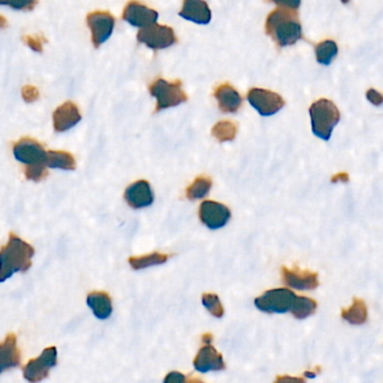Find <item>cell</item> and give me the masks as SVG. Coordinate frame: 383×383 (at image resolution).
Wrapping results in <instances>:
<instances>
[{"label":"cell","mask_w":383,"mask_h":383,"mask_svg":"<svg viewBox=\"0 0 383 383\" xmlns=\"http://www.w3.org/2000/svg\"><path fill=\"white\" fill-rule=\"evenodd\" d=\"M187 383H204L202 382V381L198 380V379H196V377H191L189 381H187Z\"/></svg>","instance_id":"obj_40"},{"label":"cell","mask_w":383,"mask_h":383,"mask_svg":"<svg viewBox=\"0 0 383 383\" xmlns=\"http://www.w3.org/2000/svg\"><path fill=\"white\" fill-rule=\"evenodd\" d=\"M202 303L214 318H221L224 316V308L217 295L206 292L202 296Z\"/></svg>","instance_id":"obj_28"},{"label":"cell","mask_w":383,"mask_h":383,"mask_svg":"<svg viewBox=\"0 0 383 383\" xmlns=\"http://www.w3.org/2000/svg\"><path fill=\"white\" fill-rule=\"evenodd\" d=\"M275 383H306L303 377H289V375H281L276 379Z\"/></svg>","instance_id":"obj_36"},{"label":"cell","mask_w":383,"mask_h":383,"mask_svg":"<svg viewBox=\"0 0 383 383\" xmlns=\"http://www.w3.org/2000/svg\"><path fill=\"white\" fill-rule=\"evenodd\" d=\"M38 0H9L8 6L16 10H32Z\"/></svg>","instance_id":"obj_30"},{"label":"cell","mask_w":383,"mask_h":383,"mask_svg":"<svg viewBox=\"0 0 383 383\" xmlns=\"http://www.w3.org/2000/svg\"><path fill=\"white\" fill-rule=\"evenodd\" d=\"M296 295L290 289L277 288L267 290L260 297L256 298L255 305L267 314H285L292 309Z\"/></svg>","instance_id":"obj_5"},{"label":"cell","mask_w":383,"mask_h":383,"mask_svg":"<svg viewBox=\"0 0 383 383\" xmlns=\"http://www.w3.org/2000/svg\"><path fill=\"white\" fill-rule=\"evenodd\" d=\"M137 40L155 51L167 49L178 43L174 29L169 26L159 25L157 23L141 29L138 32Z\"/></svg>","instance_id":"obj_6"},{"label":"cell","mask_w":383,"mask_h":383,"mask_svg":"<svg viewBox=\"0 0 383 383\" xmlns=\"http://www.w3.org/2000/svg\"><path fill=\"white\" fill-rule=\"evenodd\" d=\"M88 306L92 309L95 318L99 320H107L112 313V300L107 292H90L86 298Z\"/></svg>","instance_id":"obj_20"},{"label":"cell","mask_w":383,"mask_h":383,"mask_svg":"<svg viewBox=\"0 0 383 383\" xmlns=\"http://www.w3.org/2000/svg\"><path fill=\"white\" fill-rule=\"evenodd\" d=\"M309 115L313 134L323 141H329V138L332 137L333 129L340 123L338 107L327 99H320L309 108Z\"/></svg>","instance_id":"obj_3"},{"label":"cell","mask_w":383,"mask_h":383,"mask_svg":"<svg viewBox=\"0 0 383 383\" xmlns=\"http://www.w3.org/2000/svg\"><path fill=\"white\" fill-rule=\"evenodd\" d=\"M338 53V45H336L334 40H323L315 47L316 60H318V63L323 64V65H329V64L332 63V61L336 58Z\"/></svg>","instance_id":"obj_26"},{"label":"cell","mask_w":383,"mask_h":383,"mask_svg":"<svg viewBox=\"0 0 383 383\" xmlns=\"http://www.w3.org/2000/svg\"><path fill=\"white\" fill-rule=\"evenodd\" d=\"M80 110L75 103L66 101L53 112L55 132H64L77 126L81 120Z\"/></svg>","instance_id":"obj_16"},{"label":"cell","mask_w":383,"mask_h":383,"mask_svg":"<svg viewBox=\"0 0 383 383\" xmlns=\"http://www.w3.org/2000/svg\"><path fill=\"white\" fill-rule=\"evenodd\" d=\"M58 364V351L55 346H51L42 352L36 359L29 361L24 366V377L29 383H38L49 377V370Z\"/></svg>","instance_id":"obj_7"},{"label":"cell","mask_w":383,"mask_h":383,"mask_svg":"<svg viewBox=\"0 0 383 383\" xmlns=\"http://www.w3.org/2000/svg\"><path fill=\"white\" fill-rule=\"evenodd\" d=\"M35 250L18 235L10 233L8 242L0 249V283L16 272H25L32 267Z\"/></svg>","instance_id":"obj_2"},{"label":"cell","mask_w":383,"mask_h":383,"mask_svg":"<svg viewBox=\"0 0 383 383\" xmlns=\"http://www.w3.org/2000/svg\"><path fill=\"white\" fill-rule=\"evenodd\" d=\"M169 259V255L160 253V252H153L149 255L141 256V257L129 258L128 263L134 270H141V269L148 268V267L163 265Z\"/></svg>","instance_id":"obj_23"},{"label":"cell","mask_w":383,"mask_h":383,"mask_svg":"<svg viewBox=\"0 0 383 383\" xmlns=\"http://www.w3.org/2000/svg\"><path fill=\"white\" fill-rule=\"evenodd\" d=\"M267 3H275L281 8H289L297 10L300 6V0H266Z\"/></svg>","instance_id":"obj_33"},{"label":"cell","mask_w":383,"mask_h":383,"mask_svg":"<svg viewBox=\"0 0 383 383\" xmlns=\"http://www.w3.org/2000/svg\"><path fill=\"white\" fill-rule=\"evenodd\" d=\"M281 274H283V283L290 288L298 289V290H312L318 288L320 285L316 272L300 270L297 267H295L294 269L283 267Z\"/></svg>","instance_id":"obj_13"},{"label":"cell","mask_w":383,"mask_h":383,"mask_svg":"<svg viewBox=\"0 0 383 383\" xmlns=\"http://www.w3.org/2000/svg\"><path fill=\"white\" fill-rule=\"evenodd\" d=\"M212 180L208 176H198L196 180L186 189V198L191 201L201 200L209 194L212 189Z\"/></svg>","instance_id":"obj_24"},{"label":"cell","mask_w":383,"mask_h":383,"mask_svg":"<svg viewBox=\"0 0 383 383\" xmlns=\"http://www.w3.org/2000/svg\"><path fill=\"white\" fill-rule=\"evenodd\" d=\"M265 29L269 38H272L279 47L294 45L303 38L299 18L294 9L281 7L275 9L269 14Z\"/></svg>","instance_id":"obj_1"},{"label":"cell","mask_w":383,"mask_h":383,"mask_svg":"<svg viewBox=\"0 0 383 383\" xmlns=\"http://www.w3.org/2000/svg\"><path fill=\"white\" fill-rule=\"evenodd\" d=\"M347 180H349V176L345 173H341V174L335 175L334 178H332V182L336 183L338 180H340V182H346Z\"/></svg>","instance_id":"obj_37"},{"label":"cell","mask_w":383,"mask_h":383,"mask_svg":"<svg viewBox=\"0 0 383 383\" xmlns=\"http://www.w3.org/2000/svg\"><path fill=\"white\" fill-rule=\"evenodd\" d=\"M9 0H0V6H3V5H8Z\"/></svg>","instance_id":"obj_41"},{"label":"cell","mask_w":383,"mask_h":383,"mask_svg":"<svg viewBox=\"0 0 383 383\" xmlns=\"http://www.w3.org/2000/svg\"><path fill=\"white\" fill-rule=\"evenodd\" d=\"M202 341H203V343L211 344L212 335L211 334H204L203 336H202Z\"/></svg>","instance_id":"obj_38"},{"label":"cell","mask_w":383,"mask_h":383,"mask_svg":"<svg viewBox=\"0 0 383 383\" xmlns=\"http://www.w3.org/2000/svg\"><path fill=\"white\" fill-rule=\"evenodd\" d=\"M186 377L183 373L180 372L174 371L171 372L166 375V377L164 379V383H185Z\"/></svg>","instance_id":"obj_35"},{"label":"cell","mask_w":383,"mask_h":383,"mask_svg":"<svg viewBox=\"0 0 383 383\" xmlns=\"http://www.w3.org/2000/svg\"><path fill=\"white\" fill-rule=\"evenodd\" d=\"M13 153L18 162L24 164L25 166H36V165H45L46 152L43 145L35 141L33 138L24 137L14 143ZM46 166V165H45Z\"/></svg>","instance_id":"obj_8"},{"label":"cell","mask_w":383,"mask_h":383,"mask_svg":"<svg viewBox=\"0 0 383 383\" xmlns=\"http://www.w3.org/2000/svg\"><path fill=\"white\" fill-rule=\"evenodd\" d=\"M366 99L373 104V106H381L383 103V95L375 89L368 90L366 92Z\"/></svg>","instance_id":"obj_34"},{"label":"cell","mask_w":383,"mask_h":383,"mask_svg":"<svg viewBox=\"0 0 383 383\" xmlns=\"http://www.w3.org/2000/svg\"><path fill=\"white\" fill-rule=\"evenodd\" d=\"M342 318L353 325H361L368 320V308L364 300L354 298L352 306L342 311Z\"/></svg>","instance_id":"obj_22"},{"label":"cell","mask_w":383,"mask_h":383,"mask_svg":"<svg viewBox=\"0 0 383 383\" xmlns=\"http://www.w3.org/2000/svg\"><path fill=\"white\" fill-rule=\"evenodd\" d=\"M193 364H194L195 370L201 373L222 371L226 369V364H224L222 354L219 353L211 344H206L203 347H201Z\"/></svg>","instance_id":"obj_15"},{"label":"cell","mask_w":383,"mask_h":383,"mask_svg":"<svg viewBox=\"0 0 383 383\" xmlns=\"http://www.w3.org/2000/svg\"><path fill=\"white\" fill-rule=\"evenodd\" d=\"M6 26H7L6 18L3 17V16H0V29H5Z\"/></svg>","instance_id":"obj_39"},{"label":"cell","mask_w":383,"mask_h":383,"mask_svg":"<svg viewBox=\"0 0 383 383\" xmlns=\"http://www.w3.org/2000/svg\"><path fill=\"white\" fill-rule=\"evenodd\" d=\"M22 95H23L24 100L26 102H34L40 97V92H38V88H35L33 86H25L22 90Z\"/></svg>","instance_id":"obj_31"},{"label":"cell","mask_w":383,"mask_h":383,"mask_svg":"<svg viewBox=\"0 0 383 383\" xmlns=\"http://www.w3.org/2000/svg\"><path fill=\"white\" fill-rule=\"evenodd\" d=\"M149 93L157 100L155 112L180 106V103L186 102L189 99L182 89V82L180 80L169 82L164 79H157L149 86Z\"/></svg>","instance_id":"obj_4"},{"label":"cell","mask_w":383,"mask_h":383,"mask_svg":"<svg viewBox=\"0 0 383 383\" xmlns=\"http://www.w3.org/2000/svg\"><path fill=\"white\" fill-rule=\"evenodd\" d=\"M123 19L134 27L143 29L157 22L158 13L154 9L145 6L141 1L132 0L123 9Z\"/></svg>","instance_id":"obj_12"},{"label":"cell","mask_w":383,"mask_h":383,"mask_svg":"<svg viewBox=\"0 0 383 383\" xmlns=\"http://www.w3.org/2000/svg\"><path fill=\"white\" fill-rule=\"evenodd\" d=\"M125 201L132 209H143L154 203V193L147 180H137L127 187Z\"/></svg>","instance_id":"obj_14"},{"label":"cell","mask_w":383,"mask_h":383,"mask_svg":"<svg viewBox=\"0 0 383 383\" xmlns=\"http://www.w3.org/2000/svg\"><path fill=\"white\" fill-rule=\"evenodd\" d=\"M45 165L49 169H63V171H75L77 169V163L73 155L63 150H47Z\"/></svg>","instance_id":"obj_21"},{"label":"cell","mask_w":383,"mask_h":383,"mask_svg":"<svg viewBox=\"0 0 383 383\" xmlns=\"http://www.w3.org/2000/svg\"><path fill=\"white\" fill-rule=\"evenodd\" d=\"M25 178L33 182H40L47 176L45 165H36V166H25L24 169Z\"/></svg>","instance_id":"obj_29"},{"label":"cell","mask_w":383,"mask_h":383,"mask_svg":"<svg viewBox=\"0 0 383 383\" xmlns=\"http://www.w3.org/2000/svg\"><path fill=\"white\" fill-rule=\"evenodd\" d=\"M180 16L198 25H208L211 22L212 13L204 0H184Z\"/></svg>","instance_id":"obj_17"},{"label":"cell","mask_w":383,"mask_h":383,"mask_svg":"<svg viewBox=\"0 0 383 383\" xmlns=\"http://www.w3.org/2000/svg\"><path fill=\"white\" fill-rule=\"evenodd\" d=\"M20 352L17 346V338L15 334H8L0 343V375L6 370L19 366Z\"/></svg>","instance_id":"obj_19"},{"label":"cell","mask_w":383,"mask_h":383,"mask_svg":"<svg viewBox=\"0 0 383 383\" xmlns=\"http://www.w3.org/2000/svg\"><path fill=\"white\" fill-rule=\"evenodd\" d=\"M341 1H342V3H349L350 0H341Z\"/></svg>","instance_id":"obj_42"},{"label":"cell","mask_w":383,"mask_h":383,"mask_svg":"<svg viewBox=\"0 0 383 383\" xmlns=\"http://www.w3.org/2000/svg\"><path fill=\"white\" fill-rule=\"evenodd\" d=\"M213 95L217 99V106L224 114H235L242 106V97L231 84L217 86Z\"/></svg>","instance_id":"obj_18"},{"label":"cell","mask_w":383,"mask_h":383,"mask_svg":"<svg viewBox=\"0 0 383 383\" xmlns=\"http://www.w3.org/2000/svg\"><path fill=\"white\" fill-rule=\"evenodd\" d=\"M316 308H318V303L314 299L304 297V296H297L290 312L297 320H305L311 315L314 314L316 312Z\"/></svg>","instance_id":"obj_25"},{"label":"cell","mask_w":383,"mask_h":383,"mask_svg":"<svg viewBox=\"0 0 383 383\" xmlns=\"http://www.w3.org/2000/svg\"><path fill=\"white\" fill-rule=\"evenodd\" d=\"M237 134V123L229 120L220 121L212 128V136L220 143L235 141Z\"/></svg>","instance_id":"obj_27"},{"label":"cell","mask_w":383,"mask_h":383,"mask_svg":"<svg viewBox=\"0 0 383 383\" xmlns=\"http://www.w3.org/2000/svg\"><path fill=\"white\" fill-rule=\"evenodd\" d=\"M23 40L25 42L26 45L29 46V49H33V51L38 52V53L43 51V44H42V40L38 36L27 35V36H24Z\"/></svg>","instance_id":"obj_32"},{"label":"cell","mask_w":383,"mask_h":383,"mask_svg":"<svg viewBox=\"0 0 383 383\" xmlns=\"http://www.w3.org/2000/svg\"><path fill=\"white\" fill-rule=\"evenodd\" d=\"M198 217L204 226L209 229L217 230L224 228L229 222L231 212L224 204L217 203L214 201H204L201 204Z\"/></svg>","instance_id":"obj_11"},{"label":"cell","mask_w":383,"mask_h":383,"mask_svg":"<svg viewBox=\"0 0 383 383\" xmlns=\"http://www.w3.org/2000/svg\"><path fill=\"white\" fill-rule=\"evenodd\" d=\"M86 23L91 31L92 44L97 49L111 36L116 19L110 13L93 12L88 15Z\"/></svg>","instance_id":"obj_10"},{"label":"cell","mask_w":383,"mask_h":383,"mask_svg":"<svg viewBox=\"0 0 383 383\" xmlns=\"http://www.w3.org/2000/svg\"><path fill=\"white\" fill-rule=\"evenodd\" d=\"M247 99L263 117L275 115L285 106V100L276 92L253 88L248 92Z\"/></svg>","instance_id":"obj_9"}]
</instances>
